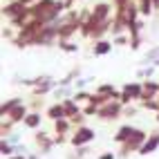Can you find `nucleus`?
Masks as SVG:
<instances>
[{"instance_id": "obj_1", "label": "nucleus", "mask_w": 159, "mask_h": 159, "mask_svg": "<svg viewBox=\"0 0 159 159\" xmlns=\"http://www.w3.org/2000/svg\"><path fill=\"white\" fill-rule=\"evenodd\" d=\"M146 139H148V132L141 130V128H137L134 134L130 137V139H128V141H123V143L119 146V152H116V157H119V159H125V157L132 155V152H139V148L143 146Z\"/></svg>"}, {"instance_id": "obj_2", "label": "nucleus", "mask_w": 159, "mask_h": 159, "mask_svg": "<svg viewBox=\"0 0 159 159\" xmlns=\"http://www.w3.org/2000/svg\"><path fill=\"white\" fill-rule=\"evenodd\" d=\"M141 97H143V83L141 81H130L121 88V99L119 101L123 105H130V103H139Z\"/></svg>"}, {"instance_id": "obj_3", "label": "nucleus", "mask_w": 159, "mask_h": 159, "mask_svg": "<svg viewBox=\"0 0 159 159\" xmlns=\"http://www.w3.org/2000/svg\"><path fill=\"white\" fill-rule=\"evenodd\" d=\"M121 116H123V103L119 99L108 101L105 105H101L99 112H97V119H101V121H116V119H121Z\"/></svg>"}, {"instance_id": "obj_4", "label": "nucleus", "mask_w": 159, "mask_h": 159, "mask_svg": "<svg viewBox=\"0 0 159 159\" xmlns=\"http://www.w3.org/2000/svg\"><path fill=\"white\" fill-rule=\"evenodd\" d=\"M94 139H97V132L88 125H79L74 128V132L70 134V146L72 148H81V146H90Z\"/></svg>"}, {"instance_id": "obj_5", "label": "nucleus", "mask_w": 159, "mask_h": 159, "mask_svg": "<svg viewBox=\"0 0 159 159\" xmlns=\"http://www.w3.org/2000/svg\"><path fill=\"white\" fill-rule=\"evenodd\" d=\"M34 141H36V148H38V152L40 155H47V152H52V148L56 146V137H52L49 132H45V130H36V134H34Z\"/></svg>"}, {"instance_id": "obj_6", "label": "nucleus", "mask_w": 159, "mask_h": 159, "mask_svg": "<svg viewBox=\"0 0 159 159\" xmlns=\"http://www.w3.org/2000/svg\"><path fill=\"white\" fill-rule=\"evenodd\" d=\"M157 148H159V130H152V132H148V139L143 141V146L139 148V152H137V155H141V157L152 155Z\"/></svg>"}, {"instance_id": "obj_7", "label": "nucleus", "mask_w": 159, "mask_h": 159, "mask_svg": "<svg viewBox=\"0 0 159 159\" xmlns=\"http://www.w3.org/2000/svg\"><path fill=\"white\" fill-rule=\"evenodd\" d=\"M45 119H49L52 123L58 121V119H67V112H65V105H63V101H56V103L49 105V108L45 110Z\"/></svg>"}, {"instance_id": "obj_8", "label": "nucleus", "mask_w": 159, "mask_h": 159, "mask_svg": "<svg viewBox=\"0 0 159 159\" xmlns=\"http://www.w3.org/2000/svg\"><path fill=\"white\" fill-rule=\"evenodd\" d=\"M54 5H56V0H38V2H34L29 7L31 9V18H43Z\"/></svg>"}, {"instance_id": "obj_9", "label": "nucleus", "mask_w": 159, "mask_h": 159, "mask_svg": "<svg viewBox=\"0 0 159 159\" xmlns=\"http://www.w3.org/2000/svg\"><path fill=\"white\" fill-rule=\"evenodd\" d=\"M23 9H27V5H23L20 0H7V2L2 5V16L9 20V18H14L16 14H20Z\"/></svg>"}, {"instance_id": "obj_10", "label": "nucleus", "mask_w": 159, "mask_h": 159, "mask_svg": "<svg viewBox=\"0 0 159 159\" xmlns=\"http://www.w3.org/2000/svg\"><path fill=\"white\" fill-rule=\"evenodd\" d=\"M81 31V23H63L58 31V40H72V36H76Z\"/></svg>"}, {"instance_id": "obj_11", "label": "nucleus", "mask_w": 159, "mask_h": 159, "mask_svg": "<svg viewBox=\"0 0 159 159\" xmlns=\"http://www.w3.org/2000/svg\"><path fill=\"white\" fill-rule=\"evenodd\" d=\"M112 40L108 38H101V40H94V45H92V54L94 56H105V54H110L112 52Z\"/></svg>"}, {"instance_id": "obj_12", "label": "nucleus", "mask_w": 159, "mask_h": 159, "mask_svg": "<svg viewBox=\"0 0 159 159\" xmlns=\"http://www.w3.org/2000/svg\"><path fill=\"white\" fill-rule=\"evenodd\" d=\"M134 130H137V128H134V125H130V123L121 125V128H119V130L114 132V137H112V139H114V143H119V146H121L123 141H128L130 137L134 134Z\"/></svg>"}, {"instance_id": "obj_13", "label": "nucleus", "mask_w": 159, "mask_h": 159, "mask_svg": "<svg viewBox=\"0 0 159 159\" xmlns=\"http://www.w3.org/2000/svg\"><path fill=\"white\" fill-rule=\"evenodd\" d=\"M94 92H99V94H103V97H108V99H121V90H116L112 83H99L97 85V90Z\"/></svg>"}, {"instance_id": "obj_14", "label": "nucleus", "mask_w": 159, "mask_h": 159, "mask_svg": "<svg viewBox=\"0 0 159 159\" xmlns=\"http://www.w3.org/2000/svg\"><path fill=\"white\" fill-rule=\"evenodd\" d=\"M56 85H58L56 79H52V81H47V83H40V85L31 88V97H47V94L54 92V88H56Z\"/></svg>"}, {"instance_id": "obj_15", "label": "nucleus", "mask_w": 159, "mask_h": 159, "mask_svg": "<svg viewBox=\"0 0 159 159\" xmlns=\"http://www.w3.org/2000/svg\"><path fill=\"white\" fill-rule=\"evenodd\" d=\"M27 114H29V105H27V103H23V105H18L16 110L9 112V114H7V119H9V121H14V123H23ZM2 119H5V116H2Z\"/></svg>"}, {"instance_id": "obj_16", "label": "nucleus", "mask_w": 159, "mask_h": 159, "mask_svg": "<svg viewBox=\"0 0 159 159\" xmlns=\"http://www.w3.org/2000/svg\"><path fill=\"white\" fill-rule=\"evenodd\" d=\"M141 83H143V97L141 99H155V97H159V81L148 79V81H141Z\"/></svg>"}, {"instance_id": "obj_17", "label": "nucleus", "mask_w": 159, "mask_h": 159, "mask_svg": "<svg viewBox=\"0 0 159 159\" xmlns=\"http://www.w3.org/2000/svg\"><path fill=\"white\" fill-rule=\"evenodd\" d=\"M40 123H43V116H40V112H31V110H29V114L25 116V121H23V125H25L27 130H38Z\"/></svg>"}, {"instance_id": "obj_18", "label": "nucleus", "mask_w": 159, "mask_h": 159, "mask_svg": "<svg viewBox=\"0 0 159 159\" xmlns=\"http://www.w3.org/2000/svg\"><path fill=\"white\" fill-rule=\"evenodd\" d=\"M25 101H23V97H11V99H7L2 105H0V116H7L11 110H16L18 105H23Z\"/></svg>"}, {"instance_id": "obj_19", "label": "nucleus", "mask_w": 159, "mask_h": 159, "mask_svg": "<svg viewBox=\"0 0 159 159\" xmlns=\"http://www.w3.org/2000/svg\"><path fill=\"white\" fill-rule=\"evenodd\" d=\"M74 132V125L70 119H58L54 121V134H72Z\"/></svg>"}, {"instance_id": "obj_20", "label": "nucleus", "mask_w": 159, "mask_h": 159, "mask_svg": "<svg viewBox=\"0 0 159 159\" xmlns=\"http://www.w3.org/2000/svg\"><path fill=\"white\" fill-rule=\"evenodd\" d=\"M74 92H76V90H74V85H70V88H65V85H56L52 94H54V99H56V101H58V99L63 101V99L74 97Z\"/></svg>"}, {"instance_id": "obj_21", "label": "nucleus", "mask_w": 159, "mask_h": 159, "mask_svg": "<svg viewBox=\"0 0 159 159\" xmlns=\"http://www.w3.org/2000/svg\"><path fill=\"white\" fill-rule=\"evenodd\" d=\"M139 108L150 110V112H159V97H155V99H141L139 101Z\"/></svg>"}, {"instance_id": "obj_22", "label": "nucleus", "mask_w": 159, "mask_h": 159, "mask_svg": "<svg viewBox=\"0 0 159 159\" xmlns=\"http://www.w3.org/2000/svg\"><path fill=\"white\" fill-rule=\"evenodd\" d=\"M18 152V148L16 146H11V143H9V141H0V155H2L5 159H9V157H11V155H16Z\"/></svg>"}, {"instance_id": "obj_23", "label": "nucleus", "mask_w": 159, "mask_h": 159, "mask_svg": "<svg viewBox=\"0 0 159 159\" xmlns=\"http://www.w3.org/2000/svg\"><path fill=\"white\" fill-rule=\"evenodd\" d=\"M58 49H63V52H67V54H76V52L81 49L74 40H58Z\"/></svg>"}, {"instance_id": "obj_24", "label": "nucleus", "mask_w": 159, "mask_h": 159, "mask_svg": "<svg viewBox=\"0 0 159 159\" xmlns=\"http://www.w3.org/2000/svg\"><path fill=\"white\" fill-rule=\"evenodd\" d=\"M137 2H139V11H141V16H150V14L155 11L152 0H137Z\"/></svg>"}, {"instance_id": "obj_25", "label": "nucleus", "mask_w": 159, "mask_h": 159, "mask_svg": "<svg viewBox=\"0 0 159 159\" xmlns=\"http://www.w3.org/2000/svg\"><path fill=\"white\" fill-rule=\"evenodd\" d=\"M152 74H155V65H152V63H150V65H143L139 72H137V79H152Z\"/></svg>"}, {"instance_id": "obj_26", "label": "nucleus", "mask_w": 159, "mask_h": 159, "mask_svg": "<svg viewBox=\"0 0 159 159\" xmlns=\"http://www.w3.org/2000/svg\"><path fill=\"white\" fill-rule=\"evenodd\" d=\"M159 58V45L157 47H150L146 52V56H143V65H148V63H155Z\"/></svg>"}, {"instance_id": "obj_27", "label": "nucleus", "mask_w": 159, "mask_h": 159, "mask_svg": "<svg viewBox=\"0 0 159 159\" xmlns=\"http://www.w3.org/2000/svg\"><path fill=\"white\" fill-rule=\"evenodd\" d=\"M43 108H45L43 97H31V101H29V110H31V112H40Z\"/></svg>"}, {"instance_id": "obj_28", "label": "nucleus", "mask_w": 159, "mask_h": 159, "mask_svg": "<svg viewBox=\"0 0 159 159\" xmlns=\"http://www.w3.org/2000/svg\"><path fill=\"white\" fill-rule=\"evenodd\" d=\"M72 99H74V101H79V103H90V99H92V92H85V90H76Z\"/></svg>"}, {"instance_id": "obj_29", "label": "nucleus", "mask_w": 159, "mask_h": 159, "mask_svg": "<svg viewBox=\"0 0 159 159\" xmlns=\"http://www.w3.org/2000/svg\"><path fill=\"white\" fill-rule=\"evenodd\" d=\"M14 121H9L7 119V116H5V119H2V123H0V134H2V137H7V134H11L14 132Z\"/></svg>"}, {"instance_id": "obj_30", "label": "nucleus", "mask_w": 159, "mask_h": 159, "mask_svg": "<svg viewBox=\"0 0 159 159\" xmlns=\"http://www.w3.org/2000/svg\"><path fill=\"white\" fill-rule=\"evenodd\" d=\"M92 81H94L92 76H81V79H76V81H74V90H85Z\"/></svg>"}, {"instance_id": "obj_31", "label": "nucleus", "mask_w": 159, "mask_h": 159, "mask_svg": "<svg viewBox=\"0 0 159 159\" xmlns=\"http://www.w3.org/2000/svg\"><path fill=\"white\" fill-rule=\"evenodd\" d=\"M88 152H90V148L88 146H81V148H76V152L70 155L67 159H83V157H88Z\"/></svg>"}, {"instance_id": "obj_32", "label": "nucleus", "mask_w": 159, "mask_h": 159, "mask_svg": "<svg viewBox=\"0 0 159 159\" xmlns=\"http://www.w3.org/2000/svg\"><path fill=\"white\" fill-rule=\"evenodd\" d=\"M114 45H130V34H121V36H112Z\"/></svg>"}, {"instance_id": "obj_33", "label": "nucleus", "mask_w": 159, "mask_h": 159, "mask_svg": "<svg viewBox=\"0 0 159 159\" xmlns=\"http://www.w3.org/2000/svg\"><path fill=\"white\" fill-rule=\"evenodd\" d=\"M97 112H99V108H97V105L85 103V108H83V114H85V116H97Z\"/></svg>"}, {"instance_id": "obj_34", "label": "nucleus", "mask_w": 159, "mask_h": 159, "mask_svg": "<svg viewBox=\"0 0 159 159\" xmlns=\"http://www.w3.org/2000/svg\"><path fill=\"white\" fill-rule=\"evenodd\" d=\"M70 121H72V125H74V128H79V125H85V123H83V121H85V114H76V116H70Z\"/></svg>"}, {"instance_id": "obj_35", "label": "nucleus", "mask_w": 159, "mask_h": 159, "mask_svg": "<svg viewBox=\"0 0 159 159\" xmlns=\"http://www.w3.org/2000/svg\"><path fill=\"white\" fill-rule=\"evenodd\" d=\"M137 112H139V108H137V105H123V116H134Z\"/></svg>"}, {"instance_id": "obj_36", "label": "nucleus", "mask_w": 159, "mask_h": 159, "mask_svg": "<svg viewBox=\"0 0 159 159\" xmlns=\"http://www.w3.org/2000/svg\"><path fill=\"white\" fill-rule=\"evenodd\" d=\"M5 141H9L11 146H20V137L16 134V132H11V134H7V137H2Z\"/></svg>"}, {"instance_id": "obj_37", "label": "nucleus", "mask_w": 159, "mask_h": 159, "mask_svg": "<svg viewBox=\"0 0 159 159\" xmlns=\"http://www.w3.org/2000/svg\"><path fill=\"white\" fill-rule=\"evenodd\" d=\"M139 47H141V36H139V38H130V49L137 52Z\"/></svg>"}, {"instance_id": "obj_38", "label": "nucleus", "mask_w": 159, "mask_h": 159, "mask_svg": "<svg viewBox=\"0 0 159 159\" xmlns=\"http://www.w3.org/2000/svg\"><path fill=\"white\" fill-rule=\"evenodd\" d=\"M70 76H72L74 81L81 79V67H72V70H70Z\"/></svg>"}, {"instance_id": "obj_39", "label": "nucleus", "mask_w": 159, "mask_h": 159, "mask_svg": "<svg viewBox=\"0 0 159 159\" xmlns=\"http://www.w3.org/2000/svg\"><path fill=\"white\" fill-rule=\"evenodd\" d=\"M97 159H116V155H114V152H101Z\"/></svg>"}, {"instance_id": "obj_40", "label": "nucleus", "mask_w": 159, "mask_h": 159, "mask_svg": "<svg viewBox=\"0 0 159 159\" xmlns=\"http://www.w3.org/2000/svg\"><path fill=\"white\" fill-rule=\"evenodd\" d=\"M128 2H132V0H112V5H114V7H125Z\"/></svg>"}, {"instance_id": "obj_41", "label": "nucleus", "mask_w": 159, "mask_h": 159, "mask_svg": "<svg viewBox=\"0 0 159 159\" xmlns=\"http://www.w3.org/2000/svg\"><path fill=\"white\" fill-rule=\"evenodd\" d=\"M27 155H29V152H16V155H11L9 159H27Z\"/></svg>"}, {"instance_id": "obj_42", "label": "nucleus", "mask_w": 159, "mask_h": 159, "mask_svg": "<svg viewBox=\"0 0 159 159\" xmlns=\"http://www.w3.org/2000/svg\"><path fill=\"white\" fill-rule=\"evenodd\" d=\"M27 159H40V152H29Z\"/></svg>"}, {"instance_id": "obj_43", "label": "nucleus", "mask_w": 159, "mask_h": 159, "mask_svg": "<svg viewBox=\"0 0 159 159\" xmlns=\"http://www.w3.org/2000/svg\"><path fill=\"white\" fill-rule=\"evenodd\" d=\"M20 2H23V5H27V7H31L34 2H38V0H20Z\"/></svg>"}, {"instance_id": "obj_44", "label": "nucleus", "mask_w": 159, "mask_h": 159, "mask_svg": "<svg viewBox=\"0 0 159 159\" xmlns=\"http://www.w3.org/2000/svg\"><path fill=\"white\" fill-rule=\"evenodd\" d=\"M152 5H155V9H159V0H152Z\"/></svg>"}, {"instance_id": "obj_45", "label": "nucleus", "mask_w": 159, "mask_h": 159, "mask_svg": "<svg viewBox=\"0 0 159 159\" xmlns=\"http://www.w3.org/2000/svg\"><path fill=\"white\" fill-rule=\"evenodd\" d=\"M155 121H157V123H159V112H155Z\"/></svg>"}, {"instance_id": "obj_46", "label": "nucleus", "mask_w": 159, "mask_h": 159, "mask_svg": "<svg viewBox=\"0 0 159 159\" xmlns=\"http://www.w3.org/2000/svg\"><path fill=\"white\" fill-rule=\"evenodd\" d=\"M152 65H155V67H159V58H157V61H155V63H152Z\"/></svg>"}]
</instances>
